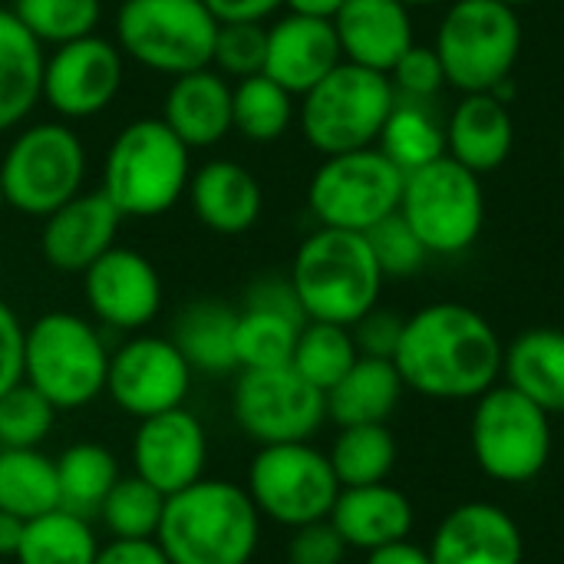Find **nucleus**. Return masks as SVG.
Listing matches in <instances>:
<instances>
[{"instance_id": "c9c22d12", "label": "nucleus", "mask_w": 564, "mask_h": 564, "mask_svg": "<svg viewBox=\"0 0 564 564\" xmlns=\"http://www.w3.org/2000/svg\"><path fill=\"white\" fill-rule=\"evenodd\" d=\"M327 456L340 489H350V486L387 482L390 473L397 469L400 453L387 423H364V426H340Z\"/></svg>"}, {"instance_id": "a19ab883", "label": "nucleus", "mask_w": 564, "mask_h": 564, "mask_svg": "<svg viewBox=\"0 0 564 564\" xmlns=\"http://www.w3.org/2000/svg\"><path fill=\"white\" fill-rule=\"evenodd\" d=\"M56 406L26 380L0 397V449H40L56 426Z\"/></svg>"}, {"instance_id": "aec40b11", "label": "nucleus", "mask_w": 564, "mask_h": 564, "mask_svg": "<svg viewBox=\"0 0 564 564\" xmlns=\"http://www.w3.org/2000/svg\"><path fill=\"white\" fill-rule=\"evenodd\" d=\"M122 215L116 205L96 188L79 192L56 212L43 218L40 231V254L53 271L83 274L96 258H102L119 235Z\"/></svg>"}, {"instance_id": "20e7f679", "label": "nucleus", "mask_w": 564, "mask_h": 564, "mask_svg": "<svg viewBox=\"0 0 564 564\" xmlns=\"http://www.w3.org/2000/svg\"><path fill=\"white\" fill-rule=\"evenodd\" d=\"M188 178L192 149L162 119H135L112 139L99 192L122 218H159L182 202Z\"/></svg>"}, {"instance_id": "9b49d317", "label": "nucleus", "mask_w": 564, "mask_h": 564, "mask_svg": "<svg viewBox=\"0 0 564 564\" xmlns=\"http://www.w3.org/2000/svg\"><path fill=\"white\" fill-rule=\"evenodd\" d=\"M400 215L430 254H463L486 225V192L476 172L443 155L403 182Z\"/></svg>"}, {"instance_id": "a878e982", "label": "nucleus", "mask_w": 564, "mask_h": 564, "mask_svg": "<svg viewBox=\"0 0 564 564\" xmlns=\"http://www.w3.org/2000/svg\"><path fill=\"white\" fill-rule=\"evenodd\" d=\"M327 519L334 522L347 549L373 552L410 539L416 516H413V502L397 486L373 482V486L340 489Z\"/></svg>"}, {"instance_id": "473e14b6", "label": "nucleus", "mask_w": 564, "mask_h": 564, "mask_svg": "<svg viewBox=\"0 0 564 564\" xmlns=\"http://www.w3.org/2000/svg\"><path fill=\"white\" fill-rule=\"evenodd\" d=\"M119 459L99 443H73L56 456V486L59 509L83 519H96L102 499L119 482Z\"/></svg>"}, {"instance_id": "e433bc0d", "label": "nucleus", "mask_w": 564, "mask_h": 564, "mask_svg": "<svg viewBox=\"0 0 564 564\" xmlns=\"http://www.w3.org/2000/svg\"><path fill=\"white\" fill-rule=\"evenodd\" d=\"M301 327H304V317L271 311V307L241 304L238 307V324H235L238 370H264V367L291 364Z\"/></svg>"}, {"instance_id": "a211bd4d", "label": "nucleus", "mask_w": 564, "mask_h": 564, "mask_svg": "<svg viewBox=\"0 0 564 564\" xmlns=\"http://www.w3.org/2000/svg\"><path fill=\"white\" fill-rule=\"evenodd\" d=\"M129 453L135 476H142L162 496H175L185 486L205 479L208 433L192 410L178 406L139 420Z\"/></svg>"}, {"instance_id": "09e8293b", "label": "nucleus", "mask_w": 564, "mask_h": 564, "mask_svg": "<svg viewBox=\"0 0 564 564\" xmlns=\"http://www.w3.org/2000/svg\"><path fill=\"white\" fill-rule=\"evenodd\" d=\"M93 564H169L155 539H109Z\"/></svg>"}, {"instance_id": "bf43d9fd", "label": "nucleus", "mask_w": 564, "mask_h": 564, "mask_svg": "<svg viewBox=\"0 0 564 564\" xmlns=\"http://www.w3.org/2000/svg\"><path fill=\"white\" fill-rule=\"evenodd\" d=\"M0 564H13V562H3V558H0Z\"/></svg>"}, {"instance_id": "b1692460", "label": "nucleus", "mask_w": 564, "mask_h": 564, "mask_svg": "<svg viewBox=\"0 0 564 564\" xmlns=\"http://www.w3.org/2000/svg\"><path fill=\"white\" fill-rule=\"evenodd\" d=\"M159 119L188 149L218 145L231 132V79L212 66L172 76Z\"/></svg>"}, {"instance_id": "f257e3e1", "label": "nucleus", "mask_w": 564, "mask_h": 564, "mask_svg": "<svg viewBox=\"0 0 564 564\" xmlns=\"http://www.w3.org/2000/svg\"><path fill=\"white\" fill-rule=\"evenodd\" d=\"M506 344L473 307L440 301L403 324L393 364L406 390L430 400H476L502 377Z\"/></svg>"}, {"instance_id": "4be33fe9", "label": "nucleus", "mask_w": 564, "mask_h": 564, "mask_svg": "<svg viewBox=\"0 0 564 564\" xmlns=\"http://www.w3.org/2000/svg\"><path fill=\"white\" fill-rule=\"evenodd\" d=\"M347 63L390 73L413 46V17L400 0H347L330 20Z\"/></svg>"}, {"instance_id": "f3484780", "label": "nucleus", "mask_w": 564, "mask_h": 564, "mask_svg": "<svg viewBox=\"0 0 564 564\" xmlns=\"http://www.w3.org/2000/svg\"><path fill=\"white\" fill-rule=\"evenodd\" d=\"M83 294L89 314L122 334H139L162 311V278L155 264L142 251L119 245L83 271Z\"/></svg>"}, {"instance_id": "ea45409f", "label": "nucleus", "mask_w": 564, "mask_h": 564, "mask_svg": "<svg viewBox=\"0 0 564 564\" xmlns=\"http://www.w3.org/2000/svg\"><path fill=\"white\" fill-rule=\"evenodd\" d=\"M10 10L43 46L89 36L102 20V0H13Z\"/></svg>"}, {"instance_id": "79ce46f5", "label": "nucleus", "mask_w": 564, "mask_h": 564, "mask_svg": "<svg viewBox=\"0 0 564 564\" xmlns=\"http://www.w3.org/2000/svg\"><path fill=\"white\" fill-rule=\"evenodd\" d=\"M264 50H268V26L264 23H218L212 69L225 79H248L264 73Z\"/></svg>"}, {"instance_id": "58836bf2", "label": "nucleus", "mask_w": 564, "mask_h": 564, "mask_svg": "<svg viewBox=\"0 0 564 564\" xmlns=\"http://www.w3.org/2000/svg\"><path fill=\"white\" fill-rule=\"evenodd\" d=\"M165 496L149 486L142 476H119L109 496L99 506V522L109 539H155L162 522Z\"/></svg>"}, {"instance_id": "7c9ffc66", "label": "nucleus", "mask_w": 564, "mask_h": 564, "mask_svg": "<svg viewBox=\"0 0 564 564\" xmlns=\"http://www.w3.org/2000/svg\"><path fill=\"white\" fill-rule=\"evenodd\" d=\"M99 539L93 519L66 509H50L23 525L13 564H93Z\"/></svg>"}, {"instance_id": "c03bdc74", "label": "nucleus", "mask_w": 564, "mask_h": 564, "mask_svg": "<svg viewBox=\"0 0 564 564\" xmlns=\"http://www.w3.org/2000/svg\"><path fill=\"white\" fill-rule=\"evenodd\" d=\"M387 76L393 83L397 99H413V102H430L446 86L440 53L433 46H420V43H413Z\"/></svg>"}, {"instance_id": "603ef678", "label": "nucleus", "mask_w": 564, "mask_h": 564, "mask_svg": "<svg viewBox=\"0 0 564 564\" xmlns=\"http://www.w3.org/2000/svg\"><path fill=\"white\" fill-rule=\"evenodd\" d=\"M23 525H26L23 519H17V516H10V512L0 509V558H3V562H13V555H17V549H20Z\"/></svg>"}, {"instance_id": "4d7b16f0", "label": "nucleus", "mask_w": 564, "mask_h": 564, "mask_svg": "<svg viewBox=\"0 0 564 564\" xmlns=\"http://www.w3.org/2000/svg\"><path fill=\"white\" fill-rule=\"evenodd\" d=\"M3 208H7V202H3V192H0V212H3Z\"/></svg>"}, {"instance_id": "3c124183", "label": "nucleus", "mask_w": 564, "mask_h": 564, "mask_svg": "<svg viewBox=\"0 0 564 564\" xmlns=\"http://www.w3.org/2000/svg\"><path fill=\"white\" fill-rule=\"evenodd\" d=\"M364 564H433V558H430L426 549H420L410 539H403V542H393V545L367 552V562Z\"/></svg>"}, {"instance_id": "8fccbe9b", "label": "nucleus", "mask_w": 564, "mask_h": 564, "mask_svg": "<svg viewBox=\"0 0 564 564\" xmlns=\"http://www.w3.org/2000/svg\"><path fill=\"white\" fill-rule=\"evenodd\" d=\"M218 23H264L271 20L284 0H205Z\"/></svg>"}, {"instance_id": "49530a36", "label": "nucleus", "mask_w": 564, "mask_h": 564, "mask_svg": "<svg viewBox=\"0 0 564 564\" xmlns=\"http://www.w3.org/2000/svg\"><path fill=\"white\" fill-rule=\"evenodd\" d=\"M403 324L406 317H400L397 311H387V307H373L367 311L354 327V344H357V354L360 357H380V360H393L397 347H400V337H403Z\"/></svg>"}, {"instance_id": "6e6552de", "label": "nucleus", "mask_w": 564, "mask_h": 564, "mask_svg": "<svg viewBox=\"0 0 564 564\" xmlns=\"http://www.w3.org/2000/svg\"><path fill=\"white\" fill-rule=\"evenodd\" d=\"M446 86L459 93H492L512 76L522 53L519 10L502 0H456L436 33Z\"/></svg>"}, {"instance_id": "c756f323", "label": "nucleus", "mask_w": 564, "mask_h": 564, "mask_svg": "<svg viewBox=\"0 0 564 564\" xmlns=\"http://www.w3.org/2000/svg\"><path fill=\"white\" fill-rule=\"evenodd\" d=\"M235 324L238 311L225 301H192L178 311L172 324V344L182 350L188 367L195 373H235L238 354H235Z\"/></svg>"}, {"instance_id": "4468645a", "label": "nucleus", "mask_w": 564, "mask_h": 564, "mask_svg": "<svg viewBox=\"0 0 564 564\" xmlns=\"http://www.w3.org/2000/svg\"><path fill=\"white\" fill-rule=\"evenodd\" d=\"M231 416L258 446L307 443L327 423V400L291 364L238 370L231 387Z\"/></svg>"}, {"instance_id": "13d9d810", "label": "nucleus", "mask_w": 564, "mask_h": 564, "mask_svg": "<svg viewBox=\"0 0 564 564\" xmlns=\"http://www.w3.org/2000/svg\"><path fill=\"white\" fill-rule=\"evenodd\" d=\"M562 169H564V142H562Z\"/></svg>"}, {"instance_id": "6e6d98bb", "label": "nucleus", "mask_w": 564, "mask_h": 564, "mask_svg": "<svg viewBox=\"0 0 564 564\" xmlns=\"http://www.w3.org/2000/svg\"><path fill=\"white\" fill-rule=\"evenodd\" d=\"M502 3H509V7H516V10H519V7H525V3H532V0H502Z\"/></svg>"}, {"instance_id": "6ab92c4d", "label": "nucleus", "mask_w": 564, "mask_h": 564, "mask_svg": "<svg viewBox=\"0 0 564 564\" xmlns=\"http://www.w3.org/2000/svg\"><path fill=\"white\" fill-rule=\"evenodd\" d=\"M433 564H522L525 539L519 522L496 502H463L430 539Z\"/></svg>"}, {"instance_id": "5fc2aeb1", "label": "nucleus", "mask_w": 564, "mask_h": 564, "mask_svg": "<svg viewBox=\"0 0 564 564\" xmlns=\"http://www.w3.org/2000/svg\"><path fill=\"white\" fill-rule=\"evenodd\" d=\"M400 3H406V7L413 10V7H433V3H440V0H400Z\"/></svg>"}, {"instance_id": "f8f14e48", "label": "nucleus", "mask_w": 564, "mask_h": 564, "mask_svg": "<svg viewBox=\"0 0 564 564\" xmlns=\"http://www.w3.org/2000/svg\"><path fill=\"white\" fill-rule=\"evenodd\" d=\"M403 182L406 175L377 145L324 155L307 185V208L321 228L364 235L400 212Z\"/></svg>"}, {"instance_id": "7ed1b4c3", "label": "nucleus", "mask_w": 564, "mask_h": 564, "mask_svg": "<svg viewBox=\"0 0 564 564\" xmlns=\"http://www.w3.org/2000/svg\"><path fill=\"white\" fill-rule=\"evenodd\" d=\"M288 278L307 321L340 327H354L367 311H373L387 281L367 235L321 225L301 241Z\"/></svg>"}, {"instance_id": "dca6fc26", "label": "nucleus", "mask_w": 564, "mask_h": 564, "mask_svg": "<svg viewBox=\"0 0 564 564\" xmlns=\"http://www.w3.org/2000/svg\"><path fill=\"white\" fill-rule=\"evenodd\" d=\"M126 73L116 40L99 33L53 46L43 63V102L63 119H93L112 106Z\"/></svg>"}, {"instance_id": "423d86ee", "label": "nucleus", "mask_w": 564, "mask_h": 564, "mask_svg": "<svg viewBox=\"0 0 564 564\" xmlns=\"http://www.w3.org/2000/svg\"><path fill=\"white\" fill-rule=\"evenodd\" d=\"M393 102L397 93L387 73L344 59L301 96L297 119L321 155H340L377 145Z\"/></svg>"}, {"instance_id": "4c0bfd02", "label": "nucleus", "mask_w": 564, "mask_h": 564, "mask_svg": "<svg viewBox=\"0 0 564 564\" xmlns=\"http://www.w3.org/2000/svg\"><path fill=\"white\" fill-rule=\"evenodd\" d=\"M357 344L350 327L340 324H327V321H304L294 354H291V367L321 393H327L334 383H340V377L357 364Z\"/></svg>"}, {"instance_id": "412c9836", "label": "nucleus", "mask_w": 564, "mask_h": 564, "mask_svg": "<svg viewBox=\"0 0 564 564\" xmlns=\"http://www.w3.org/2000/svg\"><path fill=\"white\" fill-rule=\"evenodd\" d=\"M337 63H344V53L330 20L288 13L268 26L264 76L281 83L288 93L304 96Z\"/></svg>"}, {"instance_id": "0eeeda50", "label": "nucleus", "mask_w": 564, "mask_h": 564, "mask_svg": "<svg viewBox=\"0 0 564 564\" xmlns=\"http://www.w3.org/2000/svg\"><path fill=\"white\" fill-rule=\"evenodd\" d=\"M469 446L482 476L502 486H525L549 469L555 449L552 416L509 383H496L476 397Z\"/></svg>"}, {"instance_id": "9d476101", "label": "nucleus", "mask_w": 564, "mask_h": 564, "mask_svg": "<svg viewBox=\"0 0 564 564\" xmlns=\"http://www.w3.org/2000/svg\"><path fill=\"white\" fill-rule=\"evenodd\" d=\"M218 20L205 0H122L116 10V43L126 59L182 76L212 66Z\"/></svg>"}, {"instance_id": "f704fd0d", "label": "nucleus", "mask_w": 564, "mask_h": 564, "mask_svg": "<svg viewBox=\"0 0 564 564\" xmlns=\"http://www.w3.org/2000/svg\"><path fill=\"white\" fill-rule=\"evenodd\" d=\"M294 99V93L264 73L231 83V132L248 142H278L297 116Z\"/></svg>"}, {"instance_id": "ddd939ff", "label": "nucleus", "mask_w": 564, "mask_h": 564, "mask_svg": "<svg viewBox=\"0 0 564 564\" xmlns=\"http://www.w3.org/2000/svg\"><path fill=\"white\" fill-rule=\"evenodd\" d=\"M245 489L258 506L261 519L284 529L327 519L340 496L330 456L321 453L311 440L258 446L248 466Z\"/></svg>"}, {"instance_id": "2f4dec72", "label": "nucleus", "mask_w": 564, "mask_h": 564, "mask_svg": "<svg viewBox=\"0 0 564 564\" xmlns=\"http://www.w3.org/2000/svg\"><path fill=\"white\" fill-rule=\"evenodd\" d=\"M377 149L403 172H416L436 159L446 155V126L436 119L430 102H413V99H397L383 132L377 139Z\"/></svg>"}, {"instance_id": "39448f33", "label": "nucleus", "mask_w": 564, "mask_h": 564, "mask_svg": "<svg viewBox=\"0 0 564 564\" xmlns=\"http://www.w3.org/2000/svg\"><path fill=\"white\" fill-rule=\"evenodd\" d=\"M109 354L93 321L73 311H50L23 334V380L56 410H83L106 393Z\"/></svg>"}, {"instance_id": "cd10ccee", "label": "nucleus", "mask_w": 564, "mask_h": 564, "mask_svg": "<svg viewBox=\"0 0 564 564\" xmlns=\"http://www.w3.org/2000/svg\"><path fill=\"white\" fill-rule=\"evenodd\" d=\"M502 377L549 416H564V330H522L502 354Z\"/></svg>"}, {"instance_id": "a18cd8bd", "label": "nucleus", "mask_w": 564, "mask_h": 564, "mask_svg": "<svg viewBox=\"0 0 564 564\" xmlns=\"http://www.w3.org/2000/svg\"><path fill=\"white\" fill-rule=\"evenodd\" d=\"M347 552L350 549H347V542L340 539V532L334 529L330 519L291 529L288 564H344Z\"/></svg>"}, {"instance_id": "de8ad7c7", "label": "nucleus", "mask_w": 564, "mask_h": 564, "mask_svg": "<svg viewBox=\"0 0 564 564\" xmlns=\"http://www.w3.org/2000/svg\"><path fill=\"white\" fill-rule=\"evenodd\" d=\"M23 334L17 311L0 297V397L23 380Z\"/></svg>"}, {"instance_id": "bb28decb", "label": "nucleus", "mask_w": 564, "mask_h": 564, "mask_svg": "<svg viewBox=\"0 0 564 564\" xmlns=\"http://www.w3.org/2000/svg\"><path fill=\"white\" fill-rule=\"evenodd\" d=\"M43 43L0 7V132L20 129L43 99Z\"/></svg>"}, {"instance_id": "864d4df0", "label": "nucleus", "mask_w": 564, "mask_h": 564, "mask_svg": "<svg viewBox=\"0 0 564 564\" xmlns=\"http://www.w3.org/2000/svg\"><path fill=\"white\" fill-rule=\"evenodd\" d=\"M347 0H284L288 13H301V17H317V20H334L337 10Z\"/></svg>"}, {"instance_id": "393cba45", "label": "nucleus", "mask_w": 564, "mask_h": 564, "mask_svg": "<svg viewBox=\"0 0 564 564\" xmlns=\"http://www.w3.org/2000/svg\"><path fill=\"white\" fill-rule=\"evenodd\" d=\"M516 145V119L509 102L492 93H466L446 122V155L476 175L506 165Z\"/></svg>"}, {"instance_id": "1a4fd4ad", "label": "nucleus", "mask_w": 564, "mask_h": 564, "mask_svg": "<svg viewBox=\"0 0 564 564\" xmlns=\"http://www.w3.org/2000/svg\"><path fill=\"white\" fill-rule=\"evenodd\" d=\"M86 145L66 122L23 126L0 159V192L7 208L46 218L83 192Z\"/></svg>"}, {"instance_id": "37998d69", "label": "nucleus", "mask_w": 564, "mask_h": 564, "mask_svg": "<svg viewBox=\"0 0 564 564\" xmlns=\"http://www.w3.org/2000/svg\"><path fill=\"white\" fill-rule=\"evenodd\" d=\"M364 235H367V245H370L383 278H410V274L423 271V264L430 258L426 245L416 238V231L410 228V221L400 212L377 221Z\"/></svg>"}, {"instance_id": "2eb2a0df", "label": "nucleus", "mask_w": 564, "mask_h": 564, "mask_svg": "<svg viewBox=\"0 0 564 564\" xmlns=\"http://www.w3.org/2000/svg\"><path fill=\"white\" fill-rule=\"evenodd\" d=\"M192 367L172 337L132 334L109 354L106 397L135 423L185 406L192 393Z\"/></svg>"}, {"instance_id": "5701e85b", "label": "nucleus", "mask_w": 564, "mask_h": 564, "mask_svg": "<svg viewBox=\"0 0 564 564\" xmlns=\"http://www.w3.org/2000/svg\"><path fill=\"white\" fill-rule=\"evenodd\" d=\"M188 205L195 218L215 235H245L258 225L264 208L261 182L238 162L212 159L188 178Z\"/></svg>"}, {"instance_id": "f03ea898", "label": "nucleus", "mask_w": 564, "mask_h": 564, "mask_svg": "<svg viewBox=\"0 0 564 564\" xmlns=\"http://www.w3.org/2000/svg\"><path fill=\"white\" fill-rule=\"evenodd\" d=\"M261 522L245 486L198 479L165 496L155 542L169 564H251L261 545Z\"/></svg>"}, {"instance_id": "c85d7f7f", "label": "nucleus", "mask_w": 564, "mask_h": 564, "mask_svg": "<svg viewBox=\"0 0 564 564\" xmlns=\"http://www.w3.org/2000/svg\"><path fill=\"white\" fill-rule=\"evenodd\" d=\"M403 377L393 360L380 357H357V364L334 383L327 400V420L337 426H364V423H387L400 400H403Z\"/></svg>"}, {"instance_id": "72a5a7b5", "label": "nucleus", "mask_w": 564, "mask_h": 564, "mask_svg": "<svg viewBox=\"0 0 564 564\" xmlns=\"http://www.w3.org/2000/svg\"><path fill=\"white\" fill-rule=\"evenodd\" d=\"M56 506V459L43 449H0V509L30 522Z\"/></svg>"}]
</instances>
